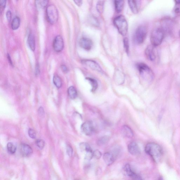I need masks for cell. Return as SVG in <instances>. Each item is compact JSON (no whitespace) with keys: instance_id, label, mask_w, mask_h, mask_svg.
Returning a JSON list of instances; mask_svg holds the SVG:
<instances>
[{"instance_id":"6da1fadb","label":"cell","mask_w":180,"mask_h":180,"mask_svg":"<svg viewBox=\"0 0 180 180\" xmlns=\"http://www.w3.org/2000/svg\"><path fill=\"white\" fill-rule=\"evenodd\" d=\"M145 150L146 153L150 156L156 163L160 162L162 159L163 149L157 144L155 143H148L145 146Z\"/></svg>"},{"instance_id":"7a4b0ae2","label":"cell","mask_w":180,"mask_h":180,"mask_svg":"<svg viewBox=\"0 0 180 180\" xmlns=\"http://www.w3.org/2000/svg\"><path fill=\"white\" fill-rule=\"evenodd\" d=\"M165 32L162 27L155 28L152 32L151 42L153 47H157L161 45L163 40Z\"/></svg>"},{"instance_id":"3957f363","label":"cell","mask_w":180,"mask_h":180,"mask_svg":"<svg viewBox=\"0 0 180 180\" xmlns=\"http://www.w3.org/2000/svg\"><path fill=\"white\" fill-rule=\"evenodd\" d=\"M114 24L118 32L123 36L126 35L128 32V25L126 20L122 15H120L115 18Z\"/></svg>"},{"instance_id":"277c9868","label":"cell","mask_w":180,"mask_h":180,"mask_svg":"<svg viewBox=\"0 0 180 180\" xmlns=\"http://www.w3.org/2000/svg\"><path fill=\"white\" fill-rule=\"evenodd\" d=\"M137 67L142 78L148 82L152 81L154 74L152 71L146 64L140 63L137 65Z\"/></svg>"},{"instance_id":"5b68a950","label":"cell","mask_w":180,"mask_h":180,"mask_svg":"<svg viewBox=\"0 0 180 180\" xmlns=\"http://www.w3.org/2000/svg\"><path fill=\"white\" fill-rule=\"evenodd\" d=\"M46 15L49 22L54 24L58 21V12L56 7L53 4L48 6L46 9Z\"/></svg>"},{"instance_id":"8992f818","label":"cell","mask_w":180,"mask_h":180,"mask_svg":"<svg viewBox=\"0 0 180 180\" xmlns=\"http://www.w3.org/2000/svg\"><path fill=\"white\" fill-rule=\"evenodd\" d=\"M147 34V28L144 26L141 25L136 29L134 39L135 42L138 44H141L145 40Z\"/></svg>"},{"instance_id":"52a82bcc","label":"cell","mask_w":180,"mask_h":180,"mask_svg":"<svg viewBox=\"0 0 180 180\" xmlns=\"http://www.w3.org/2000/svg\"><path fill=\"white\" fill-rule=\"evenodd\" d=\"M64 42L63 38L60 35L57 36L54 39L53 47L56 52H60L64 48Z\"/></svg>"},{"instance_id":"ba28073f","label":"cell","mask_w":180,"mask_h":180,"mask_svg":"<svg viewBox=\"0 0 180 180\" xmlns=\"http://www.w3.org/2000/svg\"><path fill=\"white\" fill-rule=\"evenodd\" d=\"M123 171L126 175L130 177L133 180H142L140 176L132 170L129 164L126 165L123 169Z\"/></svg>"},{"instance_id":"9c48e42d","label":"cell","mask_w":180,"mask_h":180,"mask_svg":"<svg viewBox=\"0 0 180 180\" xmlns=\"http://www.w3.org/2000/svg\"><path fill=\"white\" fill-rule=\"evenodd\" d=\"M81 130L84 135L87 136L91 135L94 130L93 124L91 122H84L81 126Z\"/></svg>"},{"instance_id":"30bf717a","label":"cell","mask_w":180,"mask_h":180,"mask_svg":"<svg viewBox=\"0 0 180 180\" xmlns=\"http://www.w3.org/2000/svg\"><path fill=\"white\" fill-rule=\"evenodd\" d=\"M128 150L131 155L134 156H137L140 154L141 151L139 146L134 141L131 142L128 144Z\"/></svg>"},{"instance_id":"8fae6325","label":"cell","mask_w":180,"mask_h":180,"mask_svg":"<svg viewBox=\"0 0 180 180\" xmlns=\"http://www.w3.org/2000/svg\"><path fill=\"white\" fill-rule=\"evenodd\" d=\"M79 45L80 47L86 50H91L93 46L92 41L88 38H82L79 41Z\"/></svg>"},{"instance_id":"7c38bea8","label":"cell","mask_w":180,"mask_h":180,"mask_svg":"<svg viewBox=\"0 0 180 180\" xmlns=\"http://www.w3.org/2000/svg\"><path fill=\"white\" fill-rule=\"evenodd\" d=\"M82 62L92 70L98 71L100 72H101L102 71L101 67L99 64L94 61L90 60H84L82 61Z\"/></svg>"},{"instance_id":"4fadbf2b","label":"cell","mask_w":180,"mask_h":180,"mask_svg":"<svg viewBox=\"0 0 180 180\" xmlns=\"http://www.w3.org/2000/svg\"><path fill=\"white\" fill-rule=\"evenodd\" d=\"M20 152L22 155L24 157H29L32 155V149L30 146L27 144H22L20 146Z\"/></svg>"},{"instance_id":"5bb4252c","label":"cell","mask_w":180,"mask_h":180,"mask_svg":"<svg viewBox=\"0 0 180 180\" xmlns=\"http://www.w3.org/2000/svg\"><path fill=\"white\" fill-rule=\"evenodd\" d=\"M145 54L146 58L148 60L153 61L155 60L156 54L153 45H150L148 46L145 50Z\"/></svg>"},{"instance_id":"9a60e30c","label":"cell","mask_w":180,"mask_h":180,"mask_svg":"<svg viewBox=\"0 0 180 180\" xmlns=\"http://www.w3.org/2000/svg\"><path fill=\"white\" fill-rule=\"evenodd\" d=\"M116 156L114 153L110 152L105 153L103 155L104 161L107 165L110 166L114 163L115 160Z\"/></svg>"},{"instance_id":"2e32d148","label":"cell","mask_w":180,"mask_h":180,"mask_svg":"<svg viewBox=\"0 0 180 180\" xmlns=\"http://www.w3.org/2000/svg\"><path fill=\"white\" fill-rule=\"evenodd\" d=\"M128 4L133 14H138L139 9L140 1H128Z\"/></svg>"},{"instance_id":"e0dca14e","label":"cell","mask_w":180,"mask_h":180,"mask_svg":"<svg viewBox=\"0 0 180 180\" xmlns=\"http://www.w3.org/2000/svg\"><path fill=\"white\" fill-rule=\"evenodd\" d=\"M125 75L121 71H117L115 72L114 78L115 83L119 85L124 83L125 81Z\"/></svg>"},{"instance_id":"ac0fdd59","label":"cell","mask_w":180,"mask_h":180,"mask_svg":"<svg viewBox=\"0 0 180 180\" xmlns=\"http://www.w3.org/2000/svg\"><path fill=\"white\" fill-rule=\"evenodd\" d=\"M122 135L126 137L131 138L133 137V133L131 128L127 125L123 126L122 128Z\"/></svg>"},{"instance_id":"d6986e66","label":"cell","mask_w":180,"mask_h":180,"mask_svg":"<svg viewBox=\"0 0 180 180\" xmlns=\"http://www.w3.org/2000/svg\"><path fill=\"white\" fill-rule=\"evenodd\" d=\"M28 43L30 49L32 51H34L36 48L35 38L34 36L32 33L28 36Z\"/></svg>"},{"instance_id":"ffe728a7","label":"cell","mask_w":180,"mask_h":180,"mask_svg":"<svg viewBox=\"0 0 180 180\" xmlns=\"http://www.w3.org/2000/svg\"><path fill=\"white\" fill-rule=\"evenodd\" d=\"M20 22V19L19 17H15L11 22V26L12 30H15L17 29L19 27Z\"/></svg>"},{"instance_id":"44dd1931","label":"cell","mask_w":180,"mask_h":180,"mask_svg":"<svg viewBox=\"0 0 180 180\" xmlns=\"http://www.w3.org/2000/svg\"><path fill=\"white\" fill-rule=\"evenodd\" d=\"M114 4L116 11L118 13L121 12L124 6V1H115Z\"/></svg>"},{"instance_id":"7402d4cb","label":"cell","mask_w":180,"mask_h":180,"mask_svg":"<svg viewBox=\"0 0 180 180\" xmlns=\"http://www.w3.org/2000/svg\"><path fill=\"white\" fill-rule=\"evenodd\" d=\"M68 93L69 96L72 99H75L78 95L76 90L73 86L69 87L68 90Z\"/></svg>"},{"instance_id":"603a6c76","label":"cell","mask_w":180,"mask_h":180,"mask_svg":"<svg viewBox=\"0 0 180 180\" xmlns=\"http://www.w3.org/2000/svg\"><path fill=\"white\" fill-rule=\"evenodd\" d=\"M86 79L89 82L92 86L91 91L92 92L96 91L98 86V83H97L96 80L94 79L90 78H87Z\"/></svg>"},{"instance_id":"cb8c5ba5","label":"cell","mask_w":180,"mask_h":180,"mask_svg":"<svg viewBox=\"0 0 180 180\" xmlns=\"http://www.w3.org/2000/svg\"><path fill=\"white\" fill-rule=\"evenodd\" d=\"M109 136H105L100 138L97 141V144L99 146H102L106 144L109 143Z\"/></svg>"},{"instance_id":"d4e9b609","label":"cell","mask_w":180,"mask_h":180,"mask_svg":"<svg viewBox=\"0 0 180 180\" xmlns=\"http://www.w3.org/2000/svg\"><path fill=\"white\" fill-rule=\"evenodd\" d=\"M48 1H35L36 6L38 10L45 8L47 6Z\"/></svg>"},{"instance_id":"484cf974","label":"cell","mask_w":180,"mask_h":180,"mask_svg":"<svg viewBox=\"0 0 180 180\" xmlns=\"http://www.w3.org/2000/svg\"><path fill=\"white\" fill-rule=\"evenodd\" d=\"M53 81L54 84L58 88H60L62 86V80L58 76L55 75L54 76Z\"/></svg>"},{"instance_id":"4316f807","label":"cell","mask_w":180,"mask_h":180,"mask_svg":"<svg viewBox=\"0 0 180 180\" xmlns=\"http://www.w3.org/2000/svg\"><path fill=\"white\" fill-rule=\"evenodd\" d=\"M80 148L81 150L86 152H92V148L88 143H82L80 144Z\"/></svg>"},{"instance_id":"83f0119b","label":"cell","mask_w":180,"mask_h":180,"mask_svg":"<svg viewBox=\"0 0 180 180\" xmlns=\"http://www.w3.org/2000/svg\"><path fill=\"white\" fill-rule=\"evenodd\" d=\"M7 148L8 152L11 154H14L16 152V148L13 144L11 143H9L7 144Z\"/></svg>"},{"instance_id":"f1b7e54d","label":"cell","mask_w":180,"mask_h":180,"mask_svg":"<svg viewBox=\"0 0 180 180\" xmlns=\"http://www.w3.org/2000/svg\"><path fill=\"white\" fill-rule=\"evenodd\" d=\"M104 2L102 1H99L97 4L96 8L97 11L101 13L103 11V9Z\"/></svg>"},{"instance_id":"f546056e","label":"cell","mask_w":180,"mask_h":180,"mask_svg":"<svg viewBox=\"0 0 180 180\" xmlns=\"http://www.w3.org/2000/svg\"><path fill=\"white\" fill-rule=\"evenodd\" d=\"M36 145L41 149H42L45 147V142L42 139H38L36 141Z\"/></svg>"},{"instance_id":"4dcf8cb0","label":"cell","mask_w":180,"mask_h":180,"mask_svg":"<svg viewBox=\"0 0 180 180\" xmlns=\"http://www.w3.org/2000/svg\"><path fill=\"white\" fill-rule=\"evenodd\" d=\"M123 43H124V47L126 53L127 54H129V45L127 38H124V40H123Z\"/></svg>"},{"instance_id":"1f68e13d","label":"cell","mask_w":180,"mask_h":180,"mask_svg":"<svg viewBox=\"0 0 180 180\" xmlns=\"http://www.w3.org/2000/svg\"><path fill=\"white\" fill-rule=\"evenodd\" d=\"M93 156L95 158L99 159L101 158L102 156V153L99 150H96L93 152Z\"/></svg>"},{"instance_id":"d6a6232c","label":"cell","mask_w":180,"mask_h":180,"mask_svg":"<svg viewBox=\"0 0 180 180\" xmlns=\"http://www.w3.org/2000/svg\"><path fill=\"white\" fill-rule=\"evenodd\" d=\"M66 152L69 156L71 157L73 155V150L70 145H68L66 148Z\"/></svg>"},{"instance_id":"836d02e7","label":"cell","mask_w":180,"mask_h":180,"mask_svg":"<svg viewBox=\"0 0 180 180\" xmlns=\"http://www.w3.org/2000/svg\"><path fill=\"white\" fill-rule=\"evenodd\" d=\"M28 134L31 138L35 139L36 137V133L34 130L32 129H30L29 130Z\"/></svg>"},{"instance_id":"e575fe53","label":"cell","mask_w":180,"mask_h":180,"mask_svg":"<svg viewBox=\"0 0 180 180\" xmlns=\"http://www.w3.org/2000/svg\"><path fill=\"white\" fill-rule=\"evenodd\" d=\"M6 1L5 0H1L0 1V6H1V13L3 11L5 7H6Z\"/></svg>"},{"instance_id":"d590c367","label":"cell","mask_w":180,"mask_h":180,"mask_svg":"<svg viewBox=\"0 0 180 180\" xmlns=\"http://www.w3.org/2000/svg\"><path fill=\"white\" fill-rule=\"evenodd\" d=\"M93 157V152H86L85 159L87 161H90L91 160Z\"/></svg>"},{"instance_id":"8d00e7d4","label":"cell","mask_w":180,"mask_h":180,"mask_svg":"<svg viewBox=\"0 0 180 180\" xmlns=\"http://www.w3.org/2000/svg\"><path fill=\"white\" fill-rule=\"evenodd\" d=\"M6 16L7 19L9 22H10L11 20V11H8L7 12L6 14Z\"/></svg>"},{"instance_id":"74e56055","label":"cell","mask_w":180,"mask_h":180,"mask_svg":"<svg viewBox=\"0 0 180 180\" xmlns=\"http://www.w3.org/2000/svg\"><path fill=\"white\" fill-rule=\"evenodd\" d=\"M40 73V66L39 65L37 64L36 66V69H35V75L36 76L39 75Z\"/></svg>"},{"instance_id":"f35d334b","label":"cell","mask_w":180,"mask_h":180,"mask_svg":"<svg viewBox=\"0 0 180 180\" xmlns=\"http://www.w3.org/2000/svg\"><path fill=\"white\" fill-rule=\"evenodd\" d=\"M61 68L64 73H67L68 72V69L65 65H63L62 66Z\"/></svg>"},{"instance_id":"ab89813d","label":"cell","mask_w":180,"mask_h":180,"mask_svg":"<svg viewBox=\"0 0 180 180\" xmlns=\"http://www.w3.org/2000/svg\"><path fill=\"white\" fill-rule=\"evenodd\" d=\"M74 2L78 6H81L82 4V1H79V0H76V1H74Z\"/></svg>"},{"instance_id":"60d3db41","label":"cell","mask_w":180,"mask_h":180,"mask_svg":"<svg viewBox=\"0 0 180 180\" xmlns=\"http://www.w3.org/2000/svg\"><path fill=\"white\" fill-rule=\"evenodd\" d=\"M7 58H8V61H9V63H10V64H11V65H12V61H11V58H10L9 54L7 55Z\"/></svg>"},{"instance_id":"b9f144b4","label":"cell","mask_w":180,"mask_h":180,"mask_svg":"<svg viewBox=\"0 0 180 180\" xmlns=\"http://www.w3.org/2000/svg\"><path fill=\"white\" fill-rule=\"evenodd\" d=\"M175 12L176 13H178L180 11V10L179 8H176L175 10Z\"/></svg>"},{"instance_id":"7bdbcfd3","label":"cell","mask_w":180,"mask_h":180,"mask_svg":"<svg viewBox=\"0 0 180 180\" xmlns=\"http://www.w3.org/2000/svg\"><path fill=\"white\" fill-rule=\"evenodd\" d=\"M176 2V3L177 4H180V1L179 0V1H175Z\"/></svg>"},{"instance_id":"ee69618b","label":"cell","mask_w":180,"mask_h":180,"mask_svg":"<svg viewBox=\"0 0 180 180\" xmlns=\"http://www.w3.org/2000/svg\"><path fill=\"white\" fill-rule=\"evenodd\" d=\"M159 180H164L162 177H160V178H159Z\"/></svg>"},{"instance_id":"f6af8a7d","label":"cell","mask_w":180,"mask_h":180,"mask_svg":"<svg viewBox=\"0 0 180 180\" xmlns=\"http://www.w3.org/2000/svg\"><path fill=\"white\" fill-rule=\"evenodd\" d=\"M179 35H180V32H179Z\"/></svg>"}]
</instances>
